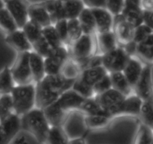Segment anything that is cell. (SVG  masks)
<instances>
[{
    "label": "cell",
    "mask_w": 153,
    "mask_h": 144,
    "mask_svg": "<svg viewBox=\"0 0 153 144\" xmlns=\"http://www.w3.org/2000/svg\"><path fill=\"white\" fill-rule=\"evenodd\" d=\"M74 80H68L61 74L46 75L36 86V107L44 109L58 100L60 95L71 89Z\"/></svg>",
    "instance_id": "obj_1"
},
{
    "label": "cell",
    "mask_w": 153,
    "mask_h": 144,
    "mask_svg": "<svg viewBox=\"0 0 153 144\" xmlns=\"http://www.w3.org/2000/svg\"><path fill=\"white\" fill-rule=\"evenodd\" d=\"M21 121L22 128L30 132L38 143H46L51 125L43 109L35 107L21 116Z\"/></svg>",
    "instance_id": "obj_2"
},
{
    "label": "cell",
    "mask_w": 153,
    "mask_h": 144,
    "mask_svg": "<svg viewBox=\"0 0 153 144\" xmlns=\"http://www.w3.org/2000/svg\"><path fill=\"white\" fill-rule=\"evenodd\" d=\"M14 112L23 116L36 107L35 83L16 85L11 92Z\"/></svg>",
    "instance_id": "obj_3"
},
{
    "label": "cell",
    "mask_w": 153,
    "mask_h": 144,
    "mask_svg": "<svg viewBox=\"0 0 153 144\" xmlns=\"http://www.w3.org/2000/svg\"><path fill=\"white\" fill-rule=\"evenodd\" d=\"M84 8L82 0H49L46 3L53 24L60 19L77 18Z\"/></svg>",
    "instance_id": "obj_4"
},
{
    "label": "cell",
    "mask_w": 153,
    "mask_h": 144,
    "mask_svg": "<svg viewBox=\"0 0 153 144\" xmlns=\"http://www.w3.org/2000/svg\"><path fill=\"white\" fill-rule=\"evenodd\" d=\"M68 50L70 56L78 62L95 55L98 53L97 33H83L68 47Z\"/></svg>",
    "instance_id": "obj_5"
},
{
    "label": "cell",
    "mask_w": 153,
    "mask_h": 144,
    "mask_svg": "<svg viewBox=\"0 0 153 144\" xmlns=\"http://www.w3.org/2000/svg\"><path fill=\"white\" fill-rule=\"evenodd\" d=\"M11 70L16 85L35 83L29 65V52L19 53Z\"/></svg>",
    "instance_id": "obj_6"
},
{
    "label": "cell",
    "mask_w": 153,
    "mask_h": 144,
    "mask_svg": "<svg viewBox=\"0 0 153 144\" xmlns=\"http://www.w3.org/2000/svg\"><path fill=\"white\" fill-rule=\"evenodd\" d=\"M126 97L120 92L111 88L103 93L96 95L95 98L105 112L113 118L118 117L120 107Z\"/></svg>",
    "instance_id": "obj_7"
},
{
    "label": "cell",
    "mask_w": 153,
    "mask_h": 144,
    "mask_svg": "<svg viewBox=\"0 0 153 144\" xmlns=\"http://www.w3.org/2000/svg\"><path fill=\"white\" fill-rule=\"evenodd\" d=\"M130 56L123 47L118 46L102 54V65L109 73L123 71Z\"/></svg>",
    "instance_id": "obj_8"
},
{
    "label": "cell",
    "mask_w": 153,
    "mask_h": 144,
    "mask_svg": "<svg viewBox=\"0 0 153 144\" xmlns=\"http://www.w3.org/2000/svg\"><path fill=\"white\" fill-rule=\"evenodd\" d=\"M70 56L68 48L62 45L53 50L51 55L45 58V67L46 75L60 74L64 62Z\"/></svg>",
    "instance_id": "obj_9"
},
{
    "label": "cell",
    "mask_w": 153,
    "mask_h": 144,
    "mask_svg": "<svg viewBox=\"0 0 153 144\" xmlns=\"http://www.w3.org/2000/svg\"><path fill=\"white\" fill-rule=\"evenodd\" d=\"M21 129V117L12 113L0 122V143H11L13 138Z\"/></svg>",
    "instance_id": "obj_10"
},
{
    "label": "cell",
    "mask_w": 153,
    "mask_h": 144,
    "mask_svg": "<svg viewBox=\"0 0 153 144\" xmlns=\"http://www.w3.org/2000/svg\"><path fill=\"white\" fill-rule=\"evenodd\" d=\"M134 29L131 24L126 21L123 14L114 16L113 32H114L119 46L124 47L134 39Z\"/></svg>",
    "instance_id": "obj_11"
},
{
    "label": "cell",
    "mask_w": 153,
    "mask_h": 144,
    "mask_svg": "<svg viewBox=\"0 0 153 144\" xmlns=\"http://www.w3.org/2000/svg\"><path fill=\"white\" fill-rule=\"evenodd\" d=\"M29 0H7L5 8L15 20L19 29H22L29 20Z\"/></svg>",
    "instance_id": "obj_12"
},
{
    "label": "cell",
    "mask_w": 153,
    "mask_h": 144,
    "mask_svg": "<svg viewBox=\"0 0 153 144\" xmlns=\"http://www.w3.org/2000/svg\"><path fill=\"white\" fill-rule=\"evenodd\" d=\"M134 92L143 101L152 98V69L149 65H144L142 74L134 87Z\"/></svg>",
    "instance_id": "obj_13"
},
{
    "label": "cell",
    "mask_w": 153,
    "mask_h": 144,
    "mask_svg": "<svg viewBox=\"0 0 153 144\" xmlns=\"http://www.w3.org/2000/svg\"><path fill=\"white\" fill-rule=\"evenodd\" d=\"M5 42L18 53L30 52L33 50L32 44L22 29H17L6 34Z\"/></svg>",
    "instance_id": "obj_14"
},
{
    "label": "cell",
    "mask_w": 153,
    "mask_h": 144,
    "mask_svg": "<svg viewBox=\"0 0 153 144\" xmlns=\"http://www.w3.org/2000/svg\"><path fill=\"white\" fill-rule=\"evenodd\" d=\"M84 99L85 98L72 89H70L63 92L56 102L63 110L70 114L72 111H79Z\"/></svg>",
    "instance_id": "obj_15"
},
{
    "label": "cell",
    "mask_w": 153,
    "mask_h": 144,
    "mask_svg": "<svg viewBox=\"0 0 153 144\" xmlns=\"http://www.w3.org/2000/svg\"><path fill=\"white\" fill-rule=\"evenodd\" d=\"M95 17L97 33L113 30L114 16L106 8H92Z\"/></svg>",
    "instance_id": "obj_16"
},
{
    "label": "cell",
    "mask_w": 153,
    "mask_h": 144,
    "mask_svg": "<svg viewBox=\"0 0 153 144\" xmlns=\"http://www.w3.org/2000/svg\"><path fill=\"white\" fill-rule=\"evenodd\" d=\"M29 20L35 22L42 27L53 24L51 15L42 2L31 3L29 7Z\"/></svg>",
    "instance_id": "obj_17"
},
{
    "label": "cell",
    "mask_w": 153,
    "mask_h": 144,
    "mask_svg": "<svg viewBox=\"0 0 153 144\" xmlns=\"http://www.w3.org/2000/svg\"><path fill=\"white\" fill-rule=\"evenodd\" d=\"M143 68L144 65L140 60L138 59L135 56H131L123 69V74H125L133 89L142 74Z\"/></svg>",
    "instance_id": "obj_18"
},
{
    "label": "cell",
    "mask_w": 153,
    "mask_h": 144,
    "mask_svg": "<svg viewBox=\"0 0 153 144\" xmlns=\"http://www.w3.org/2000/svg\"><path fill=\"white\" fill-rule=\"evenodd\" d=\"M143 101L135 93L126 96L119 109V116H139Z\"/></svg>",
    "instance_id": "obj_19"
},
{
    "label": "cell",
    "mask_w": 153,
    "mask_h": 144,
    "mask_svg": "<svg viewBox=\"0 0 153 144\" xmlns=\"http://www.w3.org/2000/svg\"><path fill=\"white\" fill-rule=\"evenodd\" d=\"M43 110L51 126H62L69 114L59 105L56 101Z\"/></svg>",
    "instance_id": "obj_20"
},
{
    "label": "cell",
    "mask_w": 153,
    "mask_h": 144,
    "mask_svg": "<svg viewBox=\"0 0 153 144\" xmlns=\"http://www.w3.org/2000/svg\"><path fill=\"white\" fill-rule=\"evenodd\" d=\"M29 65L35 83L41 81L46 76L45 58L34 50L29 52Z\"/></svg>",
    "instance_id": "obj_21"
},
{
    "label": "cell",
    "mask_w": 153,
    "mask_h": 144,
    "mask_svg": "<svg viewBox=\"0 0 153 144\" xmlns=\"http://www.w3.org/2000/svg\"><path fill=\"white\" fill-rule=\"evenodd\" d=\"M98 53L104 54L119 46L117 37L113 30L97 33Z\"/></svg>",
    "instance_id": "obj_22"
},
{
    "label": "cell",
    "mask_w": 153,
    "mask_h": 144,
    "mask_svg": "<svg viewBox=\"0 0 153 144\" xmlns=\"http://www.w3.org/2000/svg\"><path fill=\"white\" fill-rule=\"evenodd\" d=\"M109 72L103 65L96 67H89L82 71L79 78L81 79L85 83L93 86L98 83L101 78L107 75Z\"/></svg>",
    "instance_id": "obj_23"
},
{
    "label": "cell",
    "mask_w": 153,
    "mask_h": 144,
    "mask_svg": "<svg viewBox=\"0 0 153 144\" xmlns=\"http://www.w3.org/2000/svg\"><path fill=\"white\" fill-rule=\"evenodd\" d=\"M111 79L112 87L120 92L125 96H128L134 93V89L129 82L128 81L123 71H117L110 73Z\"/></svg>",
    "instance_id": "obj_24"
},
{
    "label": "cell",
    "mask_w": 153,
    "mask_h": 144,
    "mask_svg": "<svg viewBox=\"0 0 153 144\" xmlns=\"http://www.w3.org/2000/svg\"><path fill=\"white\" fill-rule=\"evenodd\" d=\"M82 68L78 62L69 56L63 63L60 74L68 80H75L80 77Z\"/></svg>",
    "instance_id": "obj_25"
},
{
    "label": "cell",
    "mask_w": 153,
    "mask_h": 144,
    "mask_svg": "<svg viewBox=\"0 0 153 144\" xmlns=\"http://www.w3.org/2000/svg\"><path fill=\"white\" fill-rule=\"evenodd\" d=\"M113 117L104 114L85 115L84 122L86 127L91 130L105 128L109 125Z\"/></svg>",
    "instance_id": "obj_26"
},
{
    "label": "cell",
    "mask_w": 153,
    "mask_h": 144,
    "mask_svg": "<svg viewBox=\"0 0 153 144\" xmlns=\"http://www.w3.org/2000/svg\"><path fill=\"white\" fill-rule=\"evenodd\" d=\"M83 29V33L94 34L97 33L96 24L91 8L85 7L77 17Z\"/></svg>",
    "instance_id": "obj_27"
},
{
    "label": "cell",
    "mask_w": 153,
    "mask_h": 144,
    "mask_svg": "<svg viewBox=\"0 0 153 144\" xmlns=\"http://www.w3.org/2000/svg\"><path fill=\"white\" fill-rule=\"evenodd\" d=\"M15 86L11 68L6 66L0 71V95L11 94Z\"/></svg>",
    "instance_id": "obj_28"
},
{
    "label": "cell",
    "mask_w": 153,
    "mask_h": 144,
    "mask_svg": "<svg viewBox=\"0 0 153 144\" xmlns=\"http://www.w3.org/2000/svg\"><path fill=\"white\" fill-rule=\"evenodd\" d=\"M123 17L134 27L143 23V11L138 7H125L123 13Z\"/></svg>",
    "instance_id": "obj_29"
},
{
    "label": "cell",
    "mask_w": 153,
    "mask_h": 144,
    "mask_svg": "<svg viewBox=\"0 0 153 144\" xmlns=\"http://www.w3.org/2000/svg\"><path fill=\"white\" fill-rule=\"evenodd\" d=\"M79 111L85 115H95V114H104L109 116L101 107L98 101L95 100V97L85 98L83 102L80 106ZM110 117V116H109Z\"/></svg>",
    "instance_id": "obj_30"
},
{
    "label": "cell",
    "mask_w": 153,
    "mask_h": 144,
    "mask_svg": "<svg viewBox=\"0 0 153 144\" xmlns=\"http://www.w3.org/2000/svg\"><path fill=\"white\" fill-rule=\"evenodd\" d=\"M22 29L26 34V37L29 39L32 45L38 42L43 36L42 35L43 27L31 20H28L27 23L24 25Z\"/></svg>",
    "instance_id": "obj_31"
},
{
    "label": "cell",
    "mask_w": 153,
    "mask_h": 144,
    "mask_svg": "<svg viewBox=\"0 0 153 144\" xmlns=\"http://www.w3.org/2000/svg\"><path fill=\"white\" fill-rule=\"evenodd\" d=\"M19 29L11 14L6 8L0 10V29L5 34Z\"/></svg>",
    "instance_id": "obj_32"
},
{
    "label": "cell",
    "mask_w": 153,
    "mask_h": 144,
    "mask_svg": "<svg viewBox=\"0 0 153 144\" xmlns=\"http://www.w3.org/2000/svg\"><path fill=\"white\" fill-rule=\"evenodd\" d=\"M69 138L62 126H51L48 133V143H68Z\"/></svg>",
    "instance_id": "obj_33"
},
{
    "label": "cell",
    "mask_w": 153,
    "mask_h": 144,
    "mask_svg": "<svg viewBox=\"0 0 153 144\" xmlns=\"http://www.w3.org/2000/svg\"><path fill=\"white\" fill-rule=\"evenodd\" d=\"M42 35H43V37L45 38V40L53 48H59V47L62 46V45H64L62 42L61 39L59 38V35L58 32H57L53 24L43 27Z\"/></svg>",
    "instance_id": "obj_34"
},
{
    "label": "cell",
    "mask_w": 153,
    "mask_h": 144,
    "mask_svg": "<svg viewBox=\"0 0 153 144\" xmlns=\"http://www.w3.org/2000/svg\"><path fill=\"white\" fill-rule=\"evenodd\" d=\"M12 113H14V105L11 94L0 95V122Z\"/></svg>",
    "instance_id": "obj_35"
},
{
    "label": "cell",
    "mask_w": 153,
    "mask_h": 144,
    "mask_svg": "<svg viewBox=\"0 0 153 144\" xmlns=\"http://www.w3.org/2000/svg\"><path fill=\"white\" fill-rule=\"evenodd\" d=\"M134 143H153V128L142 123L137 132Z\"/></svg>",
    "instance_id": "obj_36"
},
{
    "label": "cell",
    "mask_w": 153,
    "mask_h": 144,
    "mask_svg": "<svg viewBox=\"0 0 153 144\" xmlns=\"http://www.w3.org/2000/svg\"><path fill=\"white\" fill-rule=\"evenodd\" d=\"M139 117L143 123L153 128V103L151 99L143 101Z\"/></svg>",
    "instance_id": "obj_37"
},
{
    "label": "cell",
    "mask_w": 153,
    "mask_h": 144,
    "mask_svg": "<svg viewBox=\"0 0 153 144\" xmlns=\"http://www.w3.org/2000/svg\"><path fill=\"white\" fill-rule=\"evenodd\" d=\"M71 89L85 98L95 97L93 86L85 83L79 77L74 80Z\"/></svg>",
    "instance_id": "obj_38"
},
{
    "label": "cell",
    "mask_w": 153,
    "mask_h": 144,
    "mask_svg": "<svg viewBox=\"0 0 153 144\" xmlns=\"http://www.w3.org/2000/svg\"><path fill=\"white\" fill-rule=\"evenodd\" d=\"M68 35L71 45L83 35V32L78 18L68 20Z\"/></svg>",
    "instance_id": "obj_39"
},
{
    "label": "cell",
    "mask_w": 153,
    "mask_h": 144,
    "mask_svg": "<svg viewBox=\"0 0 153 144\" xmlns=\"http://www.w3.org/2000/svg\"><path fill=\"white\" fill-rule=\"evenodd\" d=\"M59 38L64 45L68 48L70 46V39L68 35V20L60 19L53 23Z\"/></svg>",
    "instance_id": "obj_40"
},
{
    "label": "cell",
    "mask_w": 153,
    "mask_h": 144,
    "mask_svg": "<svg viewBox=\"0 0 153 144\" xmlns=\"http://www.w3.org/2000/svg\"><path fill=\"white\" fill-rule=\"evenodd\" d=\"M33 50L40 54L41 56L45 58V57L49 56L53 52V50L54 49L53 47L51 46L49 43L45 40V38L42 36L37 42H35L34 45H32Z\"/></svg>",
    "instance_id": "obj_41"
},
{
    "label": "cell",
    "mask_w": 153,
    "mask_h": 144,
    "mask_svg": "<svg viewBox=\"0 0 153 144\" xmlns=\"http://www.w3.org/2000/svg\"><path fill=\"white\" fill-rule=\"evenodd\" d=\"M153 32V29L147 26L145 23H142L140 26H137L134 29V34L133 41L137 44L143 42L150 34Z\"/></svg>",
    "instance_id": "obj_42"
},
{
    "label": "cell",
    "mask_w": 153,
    "mask_h": 144,
    "mask_svg": "<svg viewBox=\"0 0 153 144\" xmlns=\"http://www.w3.org/2000/svg\"><path fill=\"white\" fill-rule=\"evenodd\" d=\"M33 143L38 142L30 132L22 128L13 138L11 143Z\"/></svg>",
    "instance_id": "obj_43"
},
{
    "label": "cell",
    "mask_w": 153,
    "mask_h": 144,
    "mask_svg": "<svg viewBox=\"0 0 153 144\" xmlns=\"http://www.w3.org/2000/svg\"><path fill=\"white\" fill-rule=\"evenodd\" d=\"M126 0H106V8L113 14L117 16L123 13Z\"/></svg>",
    "instance_id": "obj_44"
},
{
    "label": "cell",
    "mask_w": 153,
    "mask_h": 144,
    "mask_svg": "<svg viewBox=\"0 0 153 144\" xmlns=\"http://www.w3.org/2000/svg\"><path fill=\"white\" fill-rule=\"evenodd\" d=\"M112 87V83L111 79H110V73L104 76L103 78H101L98 83H95L93 86V90L95 92V96L98 94L103 93V92H106V91L109 90L111 89Z\"/></svg>",
    "instance_id": "obj_45"
},
{
    "label": "cell",
    "mask_w": 153,
    "mask_h": 144,
    "mask_svg": "<svg viewBox=\"0 0 153 144\" xmlns=\"http://www.w3.org/2000/svg\"><path fill=\"white\" fill-rule=\"evenodd\" d=\"M85 7L89 8H106V0H82Z\"/></svg>",
    "instance_id": "obj_46"
},
{
    "label": "cell",
    "mask_w": 153,
    "mask_h": 144,
    "mask_svg": "<svg viewBox=\"0 0 153 144\" xmlns=\"http://www.w3.org/2000/svg\"><path fill=\"white\" fill-rule=\"evenodd\" d=\"M143 23L153 29V11H143Z\"/></svg>",
    "instance_id": "obj_47"
},
{
    "label": "cell",
    "mask_w": 153,
    "mask_h": 144,
    "mask_svg": "<svg viewBox=\"0 0 153 144\" xmlns=\"http://www.w3.org/2000/svg\"><path fill=\"white\" fill-rule=\"evenodd\" d=\"M140 8L143 11H153V0H141Z\"/></svg>",
    "instance_id": "obj_48"
},
{
    "label": "cell",
    "mask_w": 153,
    "mask_h": 144,
    "mask_svg": "<svg viewBox=\"0 0 153 144\" xmlns=\"http://www.w3.org/2000/svg\"><path fill=\"white\" fill-rule=\"evenodd\" d=\"M141 0H126L125 7H138L140 8Z\"/></svg>",
    "instance_id": "obj_49"
},
{
    "label": "cell",
    "mask_w": 153,
    "mask_h": 144,
    "mask_svg": "<svg viewBox=\"0 0 153 144\" xmlns=\"http://www.w3.org/2000/svg\"><path fill=\"white\" fill-rule=\"evenodd\" d=\"M5 8V2L4 0H0V10Z\"/></svg>",
    "instance_id": "obj_50"
},
{
    "label": "cell",
    "mask_w": 153,
    "mask_h": 144,
    "mask_svg": "<svg viewBox=\"0 0 153 144\" xmlns=\"http://www.w3.org/2000/svg\"><path fill=\"white\" fill-rule=\"evenodd\" d=\"M4 1H5V2H6V1H7V0H4Z\"/></svg>",
    "instance_id": "obj_51"
}]
</instances>
